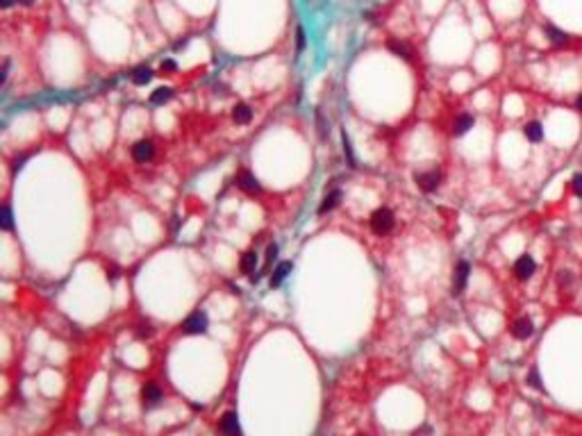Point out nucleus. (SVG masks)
I'll return each mask as SVG.
<instances>
[{"label": "nucleus", "instance_id": "24", "mask_svg": "<svg viewBox=\"0 0 582 436\" xmlns=\"http://www.w3.org/2000/svg\"><path fill=\"white\" fill-rule=\"evenodd\" d=\"M344 150H346V154H348L350 166H355V157H353V150H350V141H348V136H346V132H344Z\"/></svg>", "mask_w": 582, "mask_h": 436}, {"label": "nucleus", "instance_id": "8", "mask_svg": "<svg viewBox=\"0 0 582 436\" xmlns=\"http://www.w3.org/2000/svg\"><path fill=\"white\" fill-rule=\"evenodd\" d=\"M237 184H239V189L246 191V193H259V182H257V177L252 175V173H248V171L239 173Z\"/></svg>", "mask_w": 582, "mask_h": 436}, {"label": "nucleus", "instance_id": "10", "mask_svg": "<svg viewBox=\"0 0 582 436\" xmlns=\"http://www.w3.org/2000/svg\"><path fill=\"white\" fill-rule=\"evenodd\" d=\"M141 400H143V407H157V404L162 402V391H160V386H155V384H146L141 389Z\"/></svg>", "mask_w": 582, "mask_h": 436}, {"label": "nucleus", "instance_id": "3", "mask_svg": "<svg viewBox=\"0 0 582 436\" xmlns=\"http://www.w3.org/2000/svg\"><path fill=\"white\" fill-rule=\"evenodd\" d=\"M535 268H537L535 259H532L530 254H521V257L514 261V277H516V280H530Z\"/></svg>", "mask_w": 582, "mask_h": 436}, {"label": "nucleus", "instance_id": "19", "mask_svg": "<svg viewBox=\"0 0 582 436\" xmlns=\"http://www.w3.org/2000/svg\"><path fill=\"white\" fill-rule=\"evenodd\" d=\"M255 266H257V254L255 252H246L241 257V270L246 275H252L255 272Z\"/></svg>", "mask_w": 582, "mask_h": 436}, {"label": "nucleus", "instance_id": "33", "mask_svg": "<svg viewBox=\"0 0 582 436\" xmlns=\"http://www.w3.org/2000/svg\"><path fill=\"white\" fill-rule=\"evenodd\" d=\"M19 3H23V5H32L34 0H19Z\"/></svg>", "mask_w": 582, "mask_h": 436}, {"label": "nucleus", "instance_id": "5", "mask_svg": "<svg viewBox=\"0 0 582 436\" xmlns=\"http://www.w3.org/2000/svg\"><path fill=\"white\" fill-rule=\"evenodd\" d=\"M468 272H471V266H468V261H459L457 268H455V277H453V295H459L464 291V286H466L468 282Z\"/></svg>", "mask_w": 582, "mask_h": 436}, {"label": "nucleus", "instance_id": "22", "mask_svg": "<svg viewBox=\"0 0 582 436\" xmlns=\"http://www.w3.org/2000/svg\"><path fill=\"white\" fill-rule=\"evenodd\" d=\"M0 227H3V230H12V209H10V204H3V218H0Z\"/></svg>", "mask_w": 582, "mask_h": 436}, {"label": "nucleus", "instance_id": "17", "mask_svg": "<svg viewBox=\"0 0 582 436\" xmlns=\"http://www.w3.org/2000/svg\"><path fill=\"white\" fill-rule=\"evenodd\" d=\"M150 80H152V71L148 66H139L137 71L132 73V82H134V84H139V86L148 84Z\"/></svg>", "mask_w": 582, "mask_h": 436}, {"label": "nucleus", "instance_id": "2", "mask_svg": "<svg viewBox=\"0 0 582 436\" xmlns=\"http://www.w3.org/2000/svg\"><path fill=\"white\" fill-rule=\"evenodd\" d=\"M184 332L187 334H205L207 332V313L205 311H193L184 320Z\"/></svg>", "mask_w": 582, "mask_h": 436}, {"label": "nucleus", "instance_id": "23", "mask_svg": "<svg viewBox=\"0 0 582 436\" xmlns=\"http://www.w3.org/2000/svg\"><path fill=\"white\" fill-rule=\"evenodd\" d=\"M571 189L575 195H582V175L580 173H575V175L571 177Z\"/></svg>", "mask_w": 582, "mask_h": 436}, {"label": "nucleus", "instance_id": "11", "mask_svg": "<svg viewBox=\"0 0 582 436\" xmlns=\"http://www.w3.org/2000/svg\"><path fill=\"white\" fill-rule=\"evenodd\" d=\"M473 123H475V118H473L471 114H459L457 121H455V125H453V134H457V136L466 134V132L473 127Z\"/></svg>", "mask_w": 582, "mask_h": 436}, {"label": "nucleus", "instance_id": "6", "mask_svg": "<svg viewBox=\"0 0 582 436\" xmlns=\"http://www.w3.org/2000/svg\"><path fill=\"white\" fill-rule=\"evenodd\" d=\"M152 154H155L152 141L141 139V141H137V143L132 145V157H134V161L146 164V161H150V159H152Z\"/></svg>", "mask_w": 582, "mask_h": 436}, {"label": "nucleus", "instance_id": "20", "mask_svg": "<svg viewBox=\"0 0 582 436\" xmlns=\"http://www.w3.org/2000/svg\"><path fill=\"white\" fill-rule=\"evenodd\" d=\"M546 34H548V39L553 41V43H557V45H562V43H566V41H568V36L564 34L562 30H557L555 25H546Z\"/></svg>", "mask_w": 582, "mask_h": 436}, {"label": "nucleus", "instance_id": "12", "mask_svg": "<svg viewBox=\"0 0 582 436\" xmlns=\"http://www.w3.org/2000/svg\"><path fill=\"white\" fill-rule=\"evenodd\" d=\"M232 118H234V123H239V125H246V123H250V118H252V109L248 107L246 102L234 104V109H232Z\"/></svg>", "mask_w": 582, "mask_h": 436}, {"label": "nucleus", "instance_id": "21", "mask_svg": "<svg viewBox=\"0 0 582 436\" xmlns=\"http://www.w3.org/2000/svg\"><path fill=\"white\" fill-rule=\"evenodd\" d=\"M527 384L532 386V389L537 391H544V384H541V375L537 368H530V372H527Z\"/></svg>", "mask_w": 582, "mask_h": 436}, {"label": "nucleus", "instance_id": "15", "mask_svg": "<svg viewBox=\"0 0 582 436\" xmlns=\"http://www.w3.org/2000/svg\"><path fill=\"white\" fill-rule=\"evenodd\" d=\"M339 200H341V191L339 189H335L332 193H328L326 195V200L321 202V207H319V213H326V211H332V209L339 204Z\"/></svg>", "mask_w": 582, "mask_h": 436}, {"label": "nucleus", "instance_id": "7", "mask_svg": "<svg viewBox=\"0 0 582 436\" xmlns=\"http://www.w3.org/2000/svg\"><path fill=\"white\" fill-rule=\"evenodd\" d=\"M414 180H416V184L421 186L423 191H435L437 186H439V182H441V173L439 171H428V173H416L414 175Z\"/></svg>", "mask_w": 582, "mask_h": 436}, {"label": "nucleus", "instance_id": "31", "mask_svg": "<svg viewBox=\"0 0 582 436\" xmlns=\"http://www.w3.org/2000/svg\"><path fill=\"white\" fill-rule=\"evenodd\" d=\"M23 161H25V157L16 159V161H14V166H12V168H14V171H16V168H21V166H23Z\"/></svg>", "mask_w": 582, "mask_h": 436}, {"label": "nucleus", "instance_id": "26", "mask_svg": "<svg viewBox=\"0 0 582 436\" xmlns=\"http://www.w3.org/2000/svg\"><path fill=\"white\" fill-rule=\"evenodd\" d=\"M7 75H10V62L3 64V73H0V84H5V82H7Z\"/></svg>", "mask_w": 582, "mask_h": 436}, {"label": "nucleus", "instance_id": "25", "mask_svg": "<svg viewBox=\"0 0 582 436\" xmlns=\"http://www.w3.org/2000/svg\"><path fill=\"white\" fill-rule=\"evenodd\" d=\"M175 68H178V64H175L173 59H164V62H162V71H175Z\"/></svg>", "mask_w": 582, "mask_h": 436}, {"label": "nucleus", "instance_id": "27", "mask_svg": "<svg viewBox=\"0 0 582 436\" xmlns=\"http://www.w3.org/2000/svg\"><path fill=\"white\" fill-rule=\"evenodd\" d=\"M275 254H278V245L271 243V245H269V250H266V259H269V261H273Z\"/></svg>", "mask_w": 582, "mask_h": 436}, {"label": "nucleus", "instance_id": "30", "mask_svg": "<svg viewBox=\"0 0 582 436\" xmlns=\"http://www.w3.org/2000/svg\"><path fill=\"white\" fill-rule=\"evenodd\" d=\"M107 277H112V280H116V277H119V270H116V268H112V270H110V268H107Z\"/></svg>", "mask_w": 582, "mask_h": 436}, {"label": "nucleus", "instance_id": "29", "mask_svg": "<svg viewBox=\"0 0 582 436\" xmlns=\"http://www.w3.org/2000/svg\"><path fill=\"white\" fill-rule=\"evenodd\" d=\"M14 3H16V0H0V7H3V9H7V7H12V5H14Z\"/></svg>", "mask_w": 582, "mask_h": 436}, {"label": "nucleus", "instance_id": "28", "mask_svg": "<svg viewBox=\"0 0 582 436\" xmlns=\"http://www.w3.org/2000/svg\"><path fill=\"white\" fill-rule=\"evenodd\" d=\"M305 48V32H303V27H298V50H303Z\"/></svg>", "mask_w": 582, "mask_h": 436}, {"label": "nucleus", "instance_id": "32", "mask_svg": "<svg viewBox=\"0 0 582 436\" xmlns=\"http://www.w3.org/2000/svg\"><path fill=\"white\" fill-rule=\"evenodd\" d=\"M577 109H580V114H582V95L577 98Z\"/></svg>", "mask_w": 582, "mask_h": 436}, {"label": "nucleus", "instance_id": "9", "mask_svg": "<svg viewBox=\"0 0 582 436\" xmlns=\"http://www.w3.org/2000/svg\"><path fill=\"white\" fill-rule=\"evenodd\" d=\"M532 332H535V325H532L530 318H518V320L512 322V334L514 339H530Z\"/></svg>", "mask_w": 582, "mask_h": 436}, {"label": "nucleus", "instance_id": "16", "mask_svg": "<svg viewBox=\"0 0 582 436\" xmlns=\"http://www.w3.org/2000/svg\"><path fill=\"white\" fill-rule=\"evenodd\" d=\"M387 48H389L394 54L403 57V59H409V57H412V48H409L407 43H403V41H394V39H391L389 43H387Z\"/></svg>", "mask_w": 582, "mask_h": 436}, {"label": "nucleus", "instance_id": "1", "mask_svg": "<svg viewBox=\"0 0 582 436\" xmlns=\"http://www.w3.org/2000/svg\"><path fill=\"white\" fill-rule=\"evenodd\" d=\"M391 227H394V213L387 207H380L371 213V230L376 234H387L391 232Z\"/></svg>", "mask_w": 582, "mask_h": 436}, {"label": "nucleus", "instance_id": "13", "mask_svg": "<svg viewBox=\"0 0 582 436\" xmlns=\"http://www.w3.org/2000/svg\"><path fill=\"white\" fill-rule=\"evenodd\" d=\"M291 270H294V263H291V261H280L278 268L273 270V277H271V286H280V284H282V280Z\"/></svg>", "mask_w": 582, "mask_h": 436}, {"label": "nucleus", "instance_id": "4", "mask_svg": "<svg viewBox=\"0 0 582 436\" xmlns=\"http://www.w3.org/2000/svg\"><path fill=\"white\" fill-rule=\"evenodd\" d=\"M219 427H221V431H223V436H241V425H239V416H237L234 411L223 413V418H221Z\"/></svg>", "mask_w": 582, "mask_h": 436}, {"label": "nucleus", "instance_id": "18", "mask_svg": "<svg viewBox=\"0 0 582 436\" xmlns=\"http://www.w3.org/2000/svg\"><path fill=\"white\" fill-rule=\"evenodd\" d=\"M171 95H173V91H171L169 86H160V89L152 91L150 102L152 104H162V102H166V100H171Z\"/></svg>", "mask_w": 582, "mask_h": 436}, {"label": "nucleus", "instance_id": "14", "mask_svg": "<svg viewBox=\"0 0 582 436\" xmlns=\"http://www.w3.org/2000/svg\"><path fill=\"white\" fill-rule=\"evenodd\" d=\"M523 132H525L527 141H532V143H537V141L544 139V125H541L539 121H530L525 127H523Z\"/></svg>", "mask_w": 582, "mask_h": 436}]
</instances>
